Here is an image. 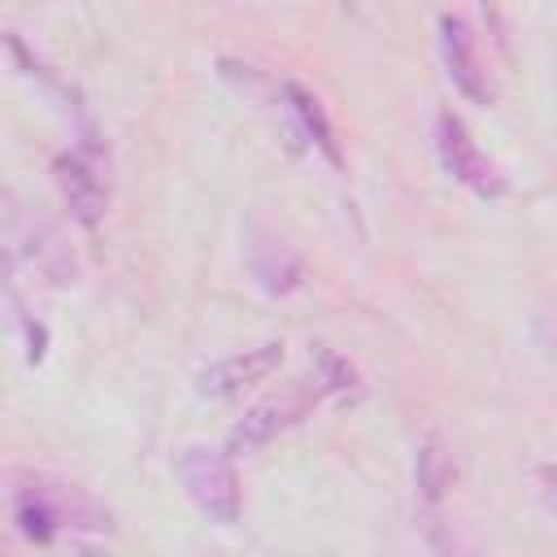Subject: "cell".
Returning a JSON list of instances; mask_svg holds the SVG:
<instances>
[{"label":"cell","instance_id":"obj_3","mask_svg":"<svg viewBox=\"0 0 557 557\" xmlns=\"http://www.w3.org/2000/svg\"><path fill=\"white\" fill-rule=\"evenodd\" d=\"M326 387H335V383L322 379V374H313V379H296V383L283 387L278 396L252 405V409L231 426V453H252V448L270 444L278 431L296 426V422L318 405V396H322Z\"/></svg>","mask_w":557,"mask_h":557},{"label":"cell","instance_id":"obj_2","mask_svg":"<svg viewBox=\"0 0 557 557\" xmlns=\"http://www.w3.org/2000/svg\"><path fill=\"white\" fill-rule=\"evenodd\" d=\"M178 483H183V492L191 496V505L209 522H218V527L239 522L244 496H239V479H235V466H231L226 453H218V448H183L178 453Z\"/></svg>","mask_w":557,"mask_h":557},{"label":"cell","instance_id":"obj_10","mask_svg":"<svg viewBox=\"0 0 557 557\" xmlns=\"http://www.w3.org/2000/svg\"><path fill=\"white\" fill-rule=\"evenodd\" d=\"M448 483H453V466H448L444 448L435 440H426L422 453H418V487H422L426 500H440Z\"/></svg>","mask_w":557,"mask_h":557},{"label":"cell","instance_id":"obj_5","mask_svg":"<svg viewBox=\"0 0 557 557\" xmlns=\"http://www.w3.org/2000/svg\"><path fill=\"white\" fill-rule=\"evenodd\" d=\"M278 366H283V344L244 348V352H235V357H222V361L205 366V370L196 374V392L209 396V400H226V396H239L244 387L265 383Z\"/></svg>","mask_w":557,"mask_h":557},{"label":"cell","instance_id":"obj_11","mask_svg":"<svg viewBox=\"0 0 557 557\" xmlns=\"http://www.w3.org/2000/svg\"><path fill=\"white\" fill-rule=\"evenodd\" d=\"M535 483H540V500H544V509L557 518V466H544V470L535 474Z\"/></svg>","mask_w":557,"mask_h":557},{"label":"cell","instance_id":"obj_7","mask_svg":"<svg viewBox=\"0 0 557 557\" xmlns=\"http://www.w3.org/2000/svg\"><path fill=\"white\" fill-rule=\"evenodd\" d=\"M57 183H61V191H65L70 213H74L83 226H96L100 213H104V200H109V191H104V183H100V174H96V161H91L87 152L61 157V161H57Z\"/></svg>","mask_w":557,"mask_h":557},{"label":"cell","instance_id":"obj_8","mask_svg":"<svg viewBox=\"0 0 557 557\" xmlns=\"http://www.w3.org/2000/svg\"><path fill=\"white\" fill-rule=\"evenodd\" d=\"M248 265H252V274L261 278V287L265 292H274V296H283V292H292L296 283H300V257L283 244V239H257L252 248H248Z\"/></svg>","mask_w":557,"mask_h":557},{"label":"cell","instance_id":"obj_9","mask_svg":"<svg viewBox=\"0 0 557 557\" xmlns=\"http://www.w3.org/2000/svg\"><path fill=\"white\" fill-rule=\"evenodd\" d=\"M283 100H287V113L296 117V135L300 139H309L331 165H339V148H335V131H331V122H326V113H322V104L305 91V87H296V83H287L283 87Z\"/></svg>","mask_w":557,"mask_h":557},{"label":"cell","instance_id":"obj_4","mask_svg":"<svg viewBox=\"0 0 557 557\" xmlns=\"http://www.w3.org/2000/svg\"><path fill=\"white\" fill-rule=\"evenodd\" d=\"M435 148H440L444 170L457 183H466L470 191H479V196H500L505 191L500 170L479 152V144L470 139V131H466V122L457 113H440L435 117Z\"/></svg>","mask_w":557,"mask_h":557},{"label":"cell","instance_id":"obj_1","mask_svg":"<svg viewBox=\"0 0 557 557\" xmlns=\"http://www.w3.org/2000/svg\"><path fill=\"white\" fill-rule=\"evenodd\" d=\"M13 522L26 540H52L57 531H74V527H87V531H109V518H100V509L78 496L74 487H61V483H44V479H26L13 487Z\"/></svg>","mask_w":557,"mask_h":557},{"label":"cell","instance_id":"obj_6","mask_svg":"<svg viewBox=\"0 0 557 557\" xmlns=\"http://www.w3.org/2000/svg\"><path fill=\"white\" fill-rule=\"evenodd\" d=\"M440 57H444V70L453 78V87L479 104H492V83H487V70L479 65V52H474V35L461 17H440Z\"/></svg>","mask_w":557,"mask_h":557}]
</instances>
